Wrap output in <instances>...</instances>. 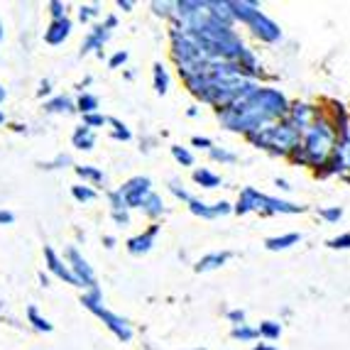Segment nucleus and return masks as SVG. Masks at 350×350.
Here are the masks:
<instances>
[{"instance_id": "nucleus-3", "label": "nucleus", "mask_w": 350, "mask_h": 350, "mask_svg": "<svg viewBox=\"0 0 350 350\" xmlns=\"http://www.w3.org/2000/svg\"><path fill=\"white\" fill-rule=\"evenodd\" d=\"M120 62H125V54H118V57L113 59V66H116V64H120Z\"/></svg>"}, {"instance_id": "nucleus-4", "label": "nucleus", "mask_w": 350, "mask_h": 350, "mask_svg": "<svg viewBox=\"0 0 350 350\" xmlns=\"http://www.w3.org/2000/svg\"><path fill=\"white\" fill-rule=\"evenodd\" d=\"M0 96H3V91H0Z\"/></svg>"}, {"instance_id": "nucleus-2", "label": "nucleus", "mask_w": 350, "mask_h": 350, "mask_svg": "<svg viewBox=\"0 0 350 350\" xmlns=\"http://www.w3.org/2000/svg\"><path fill=\"white\" fill-rule=\"evenodd\" d=\"M10 221H12L10 213H3V211H0V223H10Z\"/></svg>"}, {"instance_id": "nucleus-1", "label": "nucleus", "mask_w": 350, "mask_h": 350, "mask_svg": "<svg viewBox=\"0 0 350 350\" xmlns=\"http://www.w3.org/2000/svg\"><path fill=\"white\" fill-rule=\"evenodd\" d=\"M94 105H96V98H81L83 111H94Z\"/></svg>"}]
</instances>
